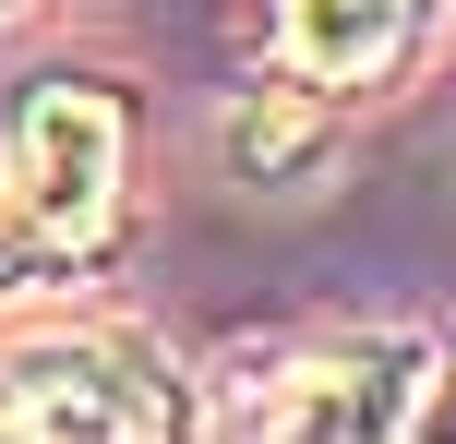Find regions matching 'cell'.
Returning a JSON list of instances; mask_svg holds the SVG:
<instances>
[{
	"label": "cell",
	"instance_id": "cell-1",
	"mask_svg": "<svg viewBox=\"0 0 456 444\" xmlns=\"http://www.w3.org/2000/svg\"><path fill=\"white\" fill-rule=\"evenodd\" d=\"M120 168H133V120L96 85H24L0 120V216L24 253L72 264L120 229Z\"/></svg>",
	"mask_w": 456,
	"mask_h": 444
},
{
	"label": "cell",
	"instance_id": "cell-2",
	"mask_svg": "<svg viewBox=\"0 0 456 444\" xmlns=\"http://www.w3.org/2000/svg\"><path fill=\"white\" fill-rule=\"evenodd\" d=\"M0 432H181V384L144 336L0 349Z\"/></svg>",
	"mask_w": 456,
	"mask_h": 444
},
{
	"label": "cell",
	"instance_id": "cell-3",
	"mask_svg": "<svg viewBox=\"0 0 456 444\" xmlns=\"http://www.w3.org/2000/svg\"><path fill=\"white\" fill-rule=\"evenodd\" d=\"M433 384H444L433 336H337V349H300L265 384L252 421L265 432H313V444H396V432L433 421Z\"/></svg>",
	"mask_w": 456,
	"mask_h": 444
},
{
	"label": "cell",
	"instance_id": "cell-4",
	"mask_svg": "<svg viewBox=\"0 0 456 444\" xmlns=\"http://www.w3.org/2000/svg\"><path fill=\"white\" fill-rule=\"evenodd\" d=\"M420 36V0H276V48L289 85H372Z\"/></svg>",
	"mask_w": 456,
	"mask_h": 444
},
{
	"label": "cell",
	"instance_id": "cell-5",
	"mask_svg": "<svg viewBox=\"0 0 456 444\" xmlns=\"http://www.w3.org/2000/svg\"><path fill=\"white\" fill-rule=\"evenodd\" d=\"M324 157V133H313V109H300V85H276V96H252V120H240V168L265 192H300V168Z\"/></svg>",
	"mask_w": 456,
	"mask_h": 444
}]
</instances>
